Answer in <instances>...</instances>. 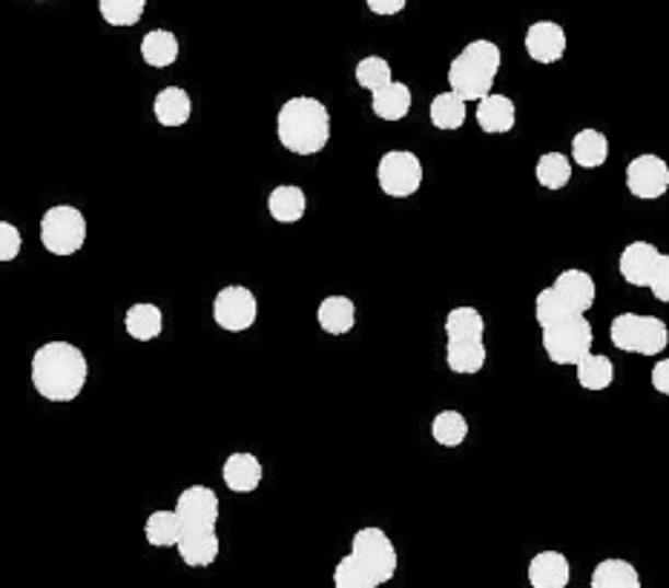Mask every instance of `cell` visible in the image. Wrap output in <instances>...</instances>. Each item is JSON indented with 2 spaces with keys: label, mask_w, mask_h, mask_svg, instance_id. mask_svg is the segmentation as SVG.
Here are the masks:
<instances>
[{
  "label": "cell",
  "mask_w": 669,
  "mask_h": 588,
  "mask_svg": "<svg viewBox=\"0 0 669 588\" xmlns=\"http://www.w3.org/2000/svg\"><path fill=\"white\" fill-rule=\"evenodd\" d=\"M400 557L391 537L377 526L359 528L350 540V554L334 568L336 588H377L396 574Z\"/></svg>",
  "instance_id": "1"
},
{
  "label": "cell",
  "mask_w": 669,
  "mask_h": 588,
  "mask_svg": "<svg viewBox=\"0 0 669 588\" xmlns=\"http://www.w3.org/2000/svg\"><path fill=\"white\" fill-rule=\"evenodd\" d=\"M90 377L81 347L69 342H46L32 356V385L46 402H76Z\"/></svg>",
  "instance_id": "2"
},
{
  "label": "cell",
  "mask_w": 669,
  "mask_h": 588,
  "mask_svg": "<svg viewBox=\"0 0 669 588\" xmlns=\"http://www.w3.org/2000/svg\"><path fill=\"white\" fill-rule=\"evenodd\" d=\"M276 138L293 155H316L331 141V113L320 99L297 95L276 115Z\"/></svg>",
  "instance_id": "3"
},
{
  "label": "cell",
  "mask_w": 669,
  "mask_h": 588,
  "mask_svg": "<svg viewBox=\"0 0 669 588\" xmlns=\"http://www.w3.org/2000/svg\"><path fill=\"white\" fill-rule=\"evenodd\" d=\"M500 64L503 55L495 41L480 38L472 41V44H465L463 53L457 55L449 67L451 90H454L465 104H469V101H480L495 87Z\"/></svg>",
  "instance_id": "4"
},
{
  "label": "cell",
  "mask_w": 669,
  "mask_h": 588,
  "mask_svg": "<svg viewBox=\"0 0 669 588\" xmlns=\"http://www.w3.org/2000/svg\"><path fill=\"white\" fill-rule=\"evenodd\" d=\"M618 270L626 285L647 287L658 302H669V256L649 242L626 244Z\"/></svg>",
  "instance_id": "5"
},
{
  "label": "cell",
  "mask_w": 669,
  "mask_h": 588,
  "mask_svg": "<svg viewBox=\"0 0 669 588\" xmlns=\"http://www.w3.org/2000/svg\"><path fill=\"white\" fill-rule=\"evenodd\" d=\"M609 339L618 350L638 356H658L669 345V327L658 316L621 313L609 325Z\"/></svg>",
  "instance_id": "6"
},
{
  "label": "cell",
  "mask_w": 669,
  "mask_h": 588,
  "mask_svg": "<svg viewBox=\"0 0 669 588\" xmlns=\"http://www.w3.org/2000/svg\"><path fill=\"white\" fill-rule=\"evenodd\" d=\"M86 242L84 212L72 204H55L41 219V244L53 256H76Z\"/></svg>",
  "instance_id": "7"
},
{
  "label": "cell",
  "mask_w": 669,
  "mask_h": 588,
  "mask_svg": "<svg viewBox=\"0 0 669 588\" xmlns=\"http://www.w3.org/2000/svg\"><path fill=\"white\" fill-rule=\"evenodd\" d=\"M595 331L584 313H572L555 325L543 327V350L552 365H578L592 350Z\"/></svg>",
  "instance_id": "8"
},
{
  "label": "cell",
  "mask_w": 669,
  "mask_h": 588,
  "mask_svg": "<svg viewBox=\"0 0 669 588\" xmlns=\"http://www.w3.org/2000/svg\"><path fill=\"white\" fill-rule=\"evenodd\" d=\"M377 182L391 198H411L423 187V161L408 150L385 152L377 164Z\"/></svg>",
  "instance_id": "9"
},
{
  "label": "cell",
  "mask_w": 669,
  "mask_h": 588,
  "mask_svg": "<svg viewBox=\"0 0 669 588\" xmlns=\"http://www.w3.org/2000/svg\"><path fill=\"white\" fill-rule=\"evenodd\" d=\"M214 319L216 325L228 333L251 331L256 325V319H259V302H256V296L247 287L230 285L216 293Z\"/></svg>",
  "instance_id": "10"
},
{
  "label": "cell",
  "mask_w": 669,
  "mask_h": 588,
  "mask_svg": "<svg viewBox=\"0 0 669 588\" xmlns=\"http://www.w3.org/2000/svg\"><path fill=\"white\" fill-rule=\"evenodd\" d=\"M626 189L641 201L661 198L669 189V164L655 152H644L638 159H632L626 166Z\"/></svg>",
  "instance_id": "11"
},
{
  "label": "cell",
  "mask_w": 669,
  "mask_h": 588,
  "mask_svg": "<svg viewBox=\"0 0 669 588\" xmlns=\"http://www.w3.org/2000/svg\"><path fill=\"white\" fill-rule=\"evenodd\" d=\"M175 551H178V557H182L184 566L191 568L214 566L221 551L216 526H184L182 537H178V543H175Z\"/></svg>",
  "instance_id": "12"
},
{
  "label": "cell",
  "mask_w": 669,
  "mask_h": 588,
  "mask_svg": "<svg viewBox=\"0 0 669 588\" xmlns=\"http://www.w3.org/2000/svg\"><path fill=\"white\" fill-rule=\"evenodd\" d=\"M175 514L182 517L184 526H216L219 522V497L207 485H191L175 499Z\"/></svg>",
  "instance_id": "13"
},
{
  "label": "cell",
  "mask_w": 669,
  "mask_h": 588,
  "mask_svg": "<svg viewBox=\"0 0 669 588\" xmlns=\"http://www.w3.org/2000/svg\"><path fill=\"white\" fill-rule=\"evenodd\" d=\"M526 53L543 67L557 64L566 55V32L555 21H538L526 32Z\"/></svg>",
  "instance_id": "14"
},
{
  "label": "cell",
  "mask_w": 669,
  "mask_h": 588,
  "mask_svg": "<svg viewBox=\"0 0 669 588\" xmlns=\"http://www.w3.org/2000/svg\"><path fill=\"white\" fill-rule=\"evenodd\" d=\"M474 104H477L480 129L488 132V136H506V132H511L515 124H518V106H515V101H511L509 95L488 92V95H483V99L474 101Z\"/></svg>",
  "instance_id": "15"
},
{
  "label": "cell",
  "mask_w": 669,
  "mask_h": 588,
  "mask_svg": "<svg viewBox=\"0 0 669 588\" xmlns=\"http://www.w3.org/2000/svg\"><path fill=\"white\" fill-rule=\"evenodd\" d=\"M221 476H224V485L237 494H253V491L262 485V476H265V468L262 462L247 451L230 453L224 465H221Z\"/></svg>",
  "instance_id": "16"
},
{
  "label": "cell",
  "mask_w": 669,
  "mask_h": 588,
  "mask_svg": "<svg viewBox=\"0 0 669 588\" xmlns=\"http://www.w3.org/2000/svg\"><path fill=\"white\" fill-rule=\"evenodd\" d=\"M486 345L483 339H469V336H449L446 339V365L451 373L474 377L486 365Z\"/></svg>",
  "instance_id": "17"
},
{
  "label": "cell",
  "mask_w": 669,
  "mask_h": 588,
  "mask_svg": "<svg viewBox=\"0 0 669 588\" xmlns=\"http://www.w3.org/2000/svg\"><path fill=\"white\" fill-rule=\"evenodd\" d=\"M152 115H155V122H159L161 127H184L193 115V99L182 87H164V90L155 95V101H152Z\"/></svg>",
  "instance_id": "18"
},
{
  "label": "cell",
  "mask_w": 669,
  "mask_h": 588,
  "mask_svg": "<svg viewBox=\"0 0 669 588\" xmlns=\"http://www.w3.org/2000/svg\"><path fill=\"white\" fill-rule=\"evenodd\" d=\"M411 90L405 83L394 81L382 83L377 90H371V109L382 122H403L405 115L411 113Z\"/></svg>",
  "instance_id": "19"
},
{
  "label": "cell",
  "mask_w": 669,
  "mask_h": 588,
  "mask_svg": "<svg viewBox=\"0 0 669 588\" xmlns=\"http://www.w3.org/2000/svg\"><path fill=\"white\" fill-rule=\"evenodd\" d=\"M552 290H555L572 310H578V313H586V310L592 308L595 293H598L595 279L586 270H563L555 279V285H552Z\"/></svg>",
  "instance_id": "20"
},
{
  "label": "cell",
  "mask_w": 669,
  "mask_h": 588,
  "mask_svg": "<svg viewBox=\"0 0 669 588\" xmlns=\"http://www.w3.org/2000/svg\"><path fill=\"white\" fill-rule=\"evenodd\" d=\"M569 577V560L561 551H540L529 563V583L534 588H563Z\"/></svg>",
  "instance_id": "21"
},
{
  "label": "cell",
  "mask_w": 669,
  "mask_h": 588,
  "mask_svg": "<svg viewBox=\"0 0 669 588\" xmlns=\"http://www.w3.org/2000/svg\"><path fill=\"white\" fill-rule=\"evenodd\" d=\"M304 210H308V196L297 184H279L267 196V212L279 224H297V221H302Z\"/></svg>",
  "instance_id": "22"
},
{
  "label": "cell",
  "mask_w": 669,
  "mask_h": 588,
  "mask_svg": "<svg viewBox=\"0 0 669 588\" xmlns=\"http://www.w3.org/2000/svg\"><path fill=\"white\" fill-rule=\"evenodd\" d=\"M316 322L331 336H345L357 325V304L348 296H327L316 310Z\"/></svg>",
  "instance_id": "23"
},
{
  "label": "cell",
  "mask_w": 669,
  "mask_h": 588,
  "mask_svg": "<svg viewBox=\"0 0 669 588\" xmlns=\"http://www.w3.org/2000/svg\"><path fill=\"white\" fill-rule=\"evenodd\" d=\"M572 159L584 170L603 166L609 159V138L603 136L601 129H580L572 138Z\"/></svg>",
  "instance_id": "24"
},
{
  "label": "cell",
  "mask_w": 669,
  "mask_h": 588,
  "mask_svg": "<svg viewBox=\"0 0 669 588\" xmlns=\"http://www.w3.org/2000/svg\"><path fill=\"white\" fill-rule=\"evenodd\" d=\"M124 327H127V333H130L136 342L159 339L161 331H164V313H161V308H155V304L150 302L132 304V308L127 310V316H124Z\"/></svg>",
  "instance_id": "25"
},
{
  "label": "cell",
  "mask_w": 669,
  "mask_h": 588,
  "mask_svg": "<svg viewBox=\"0 0 669 588\" xmlns=\"http://www.w3.org/2000/svg\"><path fill=\"white\" fill-rule=\"evenodd\" d=\"M141 58L147 67L168 69L178 61V38L170 30H152L141 38Z\"/></svg>",
  "instance_id": "26"
},
{
  "label": "cell",
  "mask_w": 669,
  "mask_h": 588,
  "mask_svg": "<svg viewBox=\"0 0 669 588\" xmlns=\"http://www.w3.org/2000/svg\"><path fill=\"white\" fill-rule=\"evenodd\" d=\"M575 370H578V385L584 391H607L615 382V365H612V359L603 354H592V350L584 359H578Z\"/></svg>",
  "instance_id": "27"
},
{
  "label": "cell",
  "mask_w": 669,
  "mask_h": 588,
  "mask_svg": "<svg viewBox=\"0 0 669 588\" xmlns=\"http://www.w3.org/2000/svg\"><path fill=\"white\" fill-rule=\"evenodd\" d=\"M182 517L173 511H152L150 517H147V526H145V537L147 543L152 545V549H175V543H178V537H182Z\"/></svg>",
  "instance_id": "28"
},
{
  "label": "cell",
  "mask_w": 669,
  "mask_h": 588,
  "mask_svg": "<svg viewBox=\"0 0 669 588\" xmlns=\"http://www.w3.org/2000/svg\"><path fill=\"white\" fill-rule=\"evenodd\" d=\"M589 583L592 588H638L641 574L626 560H601Z\"/></svg>",
  "instance_id": "29"
},
{
  "label": "cell",
  "mask_w": 669,
  "mask_h": 588,
  "mask_svg": "<svg viewBox=\"0 0 669 588\" xmlns=\"http://www.w3.org/2000/svg\"><path fill=\"white\" fill-rule=\"evenodd\" d=\"M428 118H431L434 127L446 129V132L460 129L465 124V101L454 90L440 92L428 106Z\"/></svg>",
  "instance_id": "30"
},
{
  "label": "cell",
  "mask_w": 669,
  "mask_h": 588,
  "mask_svg": "<svg viewBox=\"0 0 669 588\" xmlns=\"http://www.w3.org/2000/svg\"><path fill=\"white\" fill-rule=\"evenodd\" d=\"M431 437L437 446L457 448L469 437V419L460 411H440L431 423Z\"/></svg>",
  "instance_id": "31"
},
{
  "label": "cell",
  "mask_w": 669,
  "mask_h": 588,
  "mask_svg": "<svg viewBox=\"0 0 669 588\" xmlns=\"http://www.w3.org/2000/svg\"><path fill=\"white\" fill-rule=\"evenodd\" d=\"M538 184L546 189H563L572 182V161L561 152H543L534 164Z\"/></svg>",
  "instance_id": "32"
},
{
  "label": "cell",
  "mask_w": 669,
  "mask_h": 588,
  "mask_svg": "<svg viewBox=\"0 0 669 588\" xmlns=\"http://www.w3.org/2000/svg\"><path fill=\"white\" fill-rule=\"evenodd\" d=\"M442 327H446V336H469V339H483V333H486L483 313L477 308H469V304L449 310Z\"/></svg>",
  "instance_id": "33"
},
{
  "label": "cell",
  "mask_w": 669,
  "mask_h": 588,
  "mask_svg": "<svg viewBox=\"0 0 669 588\" xmlns=\"http://www.w3.org/2000/svg\"><path fill=\"white\" fill-rule=\"evenodd\" d=\"M147 0H99L101 18L109 26H136L145 18Z\"/></svg>",
  "instance_id": "34"
},
{
  "label": "cell",
  "mask_w": 669,
  "mask_h": 588,
  "mask_svg": "<svg viewBox=\"0 0 669 588\" xmlns=\"http://www.w3.org/2000/svg\"><path fill=\"white\" fill-rule=\"evenodd\" d=\"M572 313H578V310H572L569 304L563 302L561 296L552 290V287H546V290H540L538 299H534V319H538L540 327H549L555 325V322H561V319L572 316Z\"/></svg>",
  "instance_id": "35"
},
{
  "label": "cell",
  "mask_w": 669,
  "mask_h": 588,
  "mask_svg": "<svg viewBox=\"0 0 669 588\" xmlns=\"http://www.w3.org/2000/svg\"><path fill=\"white\" fill-rule=\"evenodd\" d=\"M389 81H391V67L385 58H380V55H368V58H362V61L357 64V83L362 90L371 92Z\"/></svg>",
  "instance_id": "36"
},
{
  "label": "cell",
  "mask_w": 669,
  "mask_h": 588,
  "mask_svg": "<svg viewBox=\"0 0 669 588\" xmlns=\"http://www.w3.org/2000/svg\"><path fill=\"white\" fill-rule=\"evenodd\" d=\"M21 247H23L21 230H18L15 224H9V221H0V264L15 262V258L21 256Z\"/></svg>",
  "instance_id": "37"
},
{
  "label": "cell",
  "mask_w": 669,
  "mask_h": 588,
  "mask_svg": "<svg viewBox=\"0 0 669 588\" xmlns=\"http://www.w3.org/2000/svg\"><path fill=\"white\" fill-rule=\"evenodd\" d=\"M366 3H368V9H371L373 15L391 18V15H400L408 0H366Z\"/></svg>",
  "instance_id": "38"
},
{
  "label": "cell",
  "mask_w": 669,
  "mask_h": 588,
  "mask_svg": "<svg viewBox=\"0 0 669 588\" xmlns=\"http://www.w3.org/2000/svg\"><path fill=\"white\" fill-rule=\"evenodd\" d=\"M653 388L658 393H669V359H658V362H655Z\"/></svg>",
  "instance_id": "39"
}]
</instances>
